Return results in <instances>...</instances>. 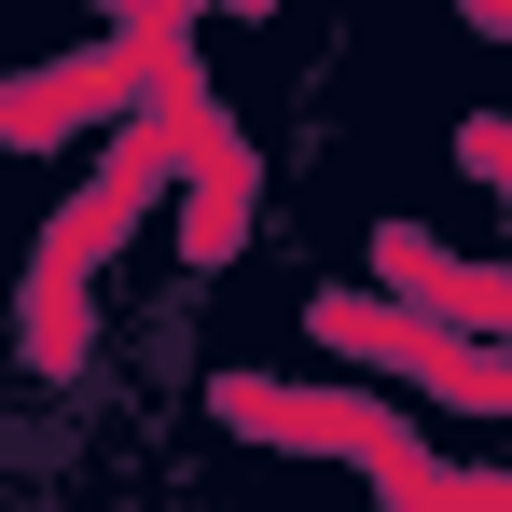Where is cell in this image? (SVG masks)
<instances>
[{
	"instance_id": "1",
	"label": "cell",
	"mask_w": 512,
	"mask_h": 512,
	"mask_svg": "<svg viewBox=\"0 0 512 512\" xmlns=\"http://www.w3.org/2000/svg\"><path fill=\"white\" fill-rule=\"evenodd\" d=\"M485 333H512V277H499V291H485Z\"/></svg>"
}]
</instances>
